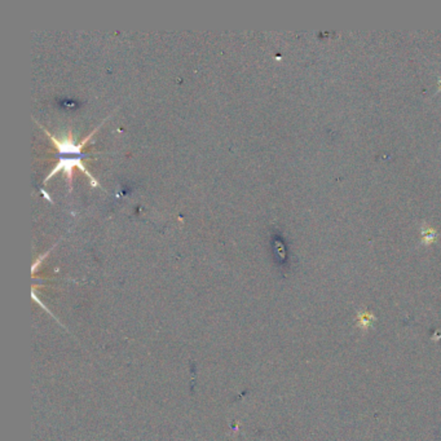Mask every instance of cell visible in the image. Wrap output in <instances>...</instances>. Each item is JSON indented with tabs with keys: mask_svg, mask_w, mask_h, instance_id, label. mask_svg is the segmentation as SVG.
<instances>
[{
	"mask_svg": "<svg viewBox=\"0 0 441 441\" xmlns=\"http://www.w3.org/2000/svg\"><path fill=\"white\" fill-rule=\"evenodd\" d=\"M75 166H77V167H79V169L82 170L83 172H86L87 176H88V178L91 179V183H92L93 187H98L97 181H96L95 179H93V176H91V174H89V172L87 171L86 167H84V165H83V163H82V157H75V158H65V157H62L61 160H60V162H58V165L56 166V167L52 170V171H51V174H49L48 176H47L46 180H44V181H46V183H47V181H48L49 179L52 178L53 175L57 174V172L60 171V170H64V171L66 172V174H68L69 185H71V178H73V169H74V167H75Z\"/></svg>",
	"mask_w": 441,
	"mask_h": 441,
	"instance_id": "6da1fadb",
	"label": "cell"
},
{
	"mask_svg": "<svg viewBox=\"0 0 441 441\" xmlns=\"http://www.w3.org/2000/svg\"><path fill=\"white\" fill-rule=\"evenodd\" d=\"M93 133H95V131H93L92 133H91V135L87 136V138H84V140H83L79 145H77V144H75V141L73 140V137H71V136H69V137L66 138V140L58 141L57 138L52 137V135H49L48 132H47V135H48L49 137L52 138V141H53V142H55V145H56V146H57L58 151H60V154H61V156H66V154H74V156H77V157H82V148H83V145L86 144L87 141L89 140V137H91V136H92Z\"/></svg>",
	"mask_w": 441,
	"mask_h": 441,
	"instance_id": "7a4b0ae2",
	"label": "cell"
},
{
	"mask_svg": "<svg viewBox=\"0 0 441 441\" xmlns=\"http://www.w3.org/2000/svg\"><path fill=\"white\" fill-rule=\"evenodd\" d=\"M374 321H375V316L369 311H360L357 313V325L362 330H368L369 328H371Z\"/></svg>",
	"mask_w": 441,
	"mask_h": 441,
	"instance_id": "3957f363",
	"label": "cell"
},
{
	"mask_svg": "<svg viewBox=\"0 0 441 441\" xmlns=\"http://www.w3.org/2000/svg\"><path fill=\"white\" fill-rule=\"evenodd\" d=\"M435 236H436L435 230L431 229V228H428V229H426V230H423L422 242L423 243H431L432 241L435 239Z\"/></svg>",
	"mask_w": 441,
	"mask_h": 441,
	"instance_id": "277c9868",
	"label": "cell"
},
{
	"mask_svg": "<svg viewBox=\"0 0 441 441\" xmlns=\"http://www.w3.org/2000/svg\"><path fill=\"white\" fill-rule=\"evenodd\" d=\"M40 192H42V193H43V196L46 197V198L48 199V201H51V202H52V198H51V197H49V194L47 193L46 190H44V189H40Z\"/></svg>",
	"mask_w": 441,
	"mask_h": 441,
	"instance_id": "5b68a950",
	"label": "cell"
},
{
	"mask_svg": "<svg viewBox=\"0 0 441 441\" xmlns=\"http://www.w3.org/2000/svg\"><path fill=\"white\" fill-rule=\"evenodd\" d=\"M438 86H440V88H441V80H440V83H438Z\"/></svg>",
	"mask_w": 441,
	"mask_h": 441,
	"instance_id": "8992f818",
	"label": "cell"
}]
</instances>
